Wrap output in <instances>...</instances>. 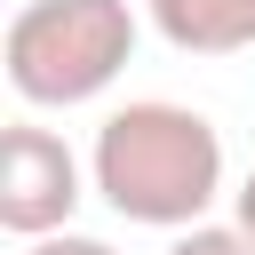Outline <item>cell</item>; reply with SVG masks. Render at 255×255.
I'll return each instance as SVG.
<instances>
[{"mask_svg": "<svg viewBox=\"0 0 255 255\" xmlns=\"http://www.w3.org/2000/svg\"><path fill=\"white\" fill-rule=\"evenodd\" d=\"M80 199H88V175H80L72 143L40 120H16L0 135V223L16 239H48V231H72Z\"/></svg>", "mask_w": 255, "mask_h": 255, "instance_id": "cell-3", "label": "cell"}, {"mask_svg": "<svg viewBox=\"0 0 255 255\" xmlns=\"http://www.w3.org/2000/svg\"><path fill=\"white\" fill-rule=\"evenodd\" d=\"M231 207H239V231H247V239H255V175H247V183H239V191H231Z\"/></svg>", "mask_w": 255, "mask_h": 255, "instance_id": "cell-7", "label": "cell"}, {"mask_svg": "<svg viewBox=\"0 0 255 255\" xmlns=\"http://www.w3.org/2000/svg\"><path fill=\"white\" fill-rule=\"evenodd\" d=\"M0 64L32 112L96 104L135 64V8L128 0H24L8 16Z\"/></svg>", "mask_w": 255, "mask_h": 255, "instance_id": "cell-2", "label": "cell"}, {"mask_svg": "<svg viewBox=\"0 0 255 255\" xmlns=\"http://www.w3.org/2000/svg\"><path fill=\"white\" fill-rule=\"evenodd\" d=\"M167 255H255V239L239 223H191V231L167 239Z\"/></svg>", "mask_w": 255, "mask_h": 255, "instance_id": "cell-5", "label": "cell"}, {"mask_svg": "<svg viewBox=\"0 0 255 255\" xmlns=\"http://www.w3.org/2000/svg\"><path fill=\"white\" fill-rule=\"evenodd\" d=\"M24 255H120L112 239H88V231H48V239H32Z\"/></svg>", "mask_w": 255, "mask_h": 255, "instance_id": "cell-6", "label": "cell"}, {"mask_svg": "<svg viewBox=\"0 0 255 255\" xmlns=\"http://www.w3.org/2000/svg\"><path fill=\"white\" fill-rule=\"evenodd\" d=\"M88 183L104 191L112 215H128L143 231H191L223 199V135L191 104L135 96L96 128Z\"/></svg>", "mask_w": 255, "mask_h": 255, "instance_id": "cell-1", "label": "cell"}, {"mask_svg": "<svg viewBox=\"0 0 255 255\" xmlns=\"http://www.w3.org/2000/svg\"><path fill=\"white\" fill-rule=\"evenodd\" d=\"M151 24L183 56H239V48H255V0H151Z\"/></svg>", "mask_w": 255, "mask_h": 255, "instance_id": "cell-4", "label": "cell"}]
</instances>
